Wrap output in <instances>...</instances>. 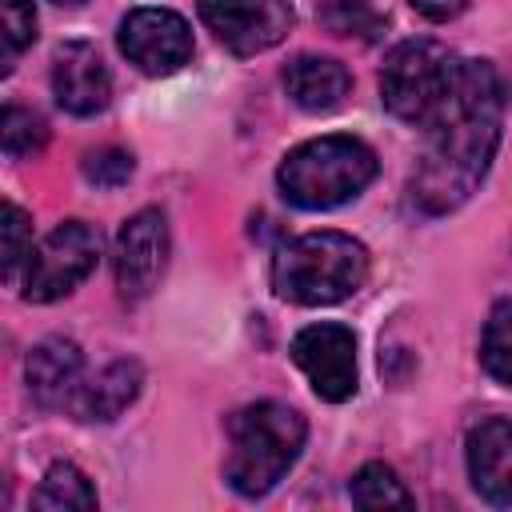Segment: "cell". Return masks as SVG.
I'll use <instances>...</instances> for the list:
<instances>
[{
	"instance_id": "cell-14",
	"label": "cell",
	"mask_w": 512,
	"mask_h": 512,
	"mask_svg": "<svg viewBox=\"0 0 512 512\" xmlns=\"http://www.w3.org/2000/svg\"><path fill=\"white\" fill-rule=\"evenodd\" d=\"M140 384H144V372L136 360H112L104 364L96 376L80 380L76 396L68 400V412L84 424H104V420H116L136 396H140Z\"/></svg>"
},
{
	"instance_id": "cell-15",
	"label": "cell",
	"mask_w": 512,
	"mask_h": 512,
	"mask_svg": "<svg viewBox=\"0 0 512 512\" xmlns=\"http://www.w3.org/2000/svg\"><path fill=\"white\" fill-rule=\"evenodd\" d=\"M284 88L304 112H332L348 96L352 76L332 56H296L284 68Z\"/></svg>"
},
{
	"instance_id": "cell-1",
	"label": "cell",
	"mask_w": 512,
	"mask_h": 512,
	"mask_svg": "<svg viewBox=\"0 0 512 512\" xmlns=\"http://www.w3.org/2000/svg\"><path fill=\"white\" fill-rule=\"evenodd\" d=\"M428 140L412 172V208L444 216L484 180L500 144V80L488 60H460L456 84L424 124Z\"/></svg>"
},
{
	"instance_id": "cell-9",
	"label": "cell",
	"mask_w": 512,
	"mask_h": 512,
	"mask_svg": "<svg viewBox=\"0 0 512 512\" xmlns=\"http://www.w3.org/2000/svg\"><path fill=\"white\" fill-rule=\"evenodd\" d=\"M292 360L320 400H348L356 392V336L344 324H308L292 340Z\"/></svg>"
},
{
	"instance_id": "cell-2",
	"label": "cell",
	"mask_w": 512,
	"mask_h": 512,
	"mask_svg": "<svg viewBox=\"0 0 512 512\" xmlns=\"http://www.w3.org/2000/svg\"><path fill=\"white\" fill-rule=\"evenodd\" d=\"M304 436H308V424L288 404L260 400V404L240 408L228 420L224 480L248 500L268 496L284 480V472L296 464Z\"/></svg>"
},
{
	"instance_id": "cell-16",
	"label": "cell",
	"mask_w": 512,
	"mask_h": 512,
	"mask_svg": "<svg viewBox=\"0 0 512 512\" xmlns=\"http://www.w3.org/2000/svg\"><path fill=\"white\" fill-rule=\"evenodd\" d=\"M348 496H352V504H356V508H364V512L412 508V492H408V488H404V480H400L388 464H380V460L364 464V468L352 476Z\"/></svg>"
},
{
	"instance_id": "cell-19",
	"label": "cell",
	"mask_w": 512,
	"mask_h": 512,
	"mask_svg": "<svg viewBox=\"0 0 512 512\" xmlns=\"http://www.w3.org/2000/svg\"><path fill=\"white\" fill-rule=\"evenodd\" d=\"M0 140H4V156L8 160H24V156H32V152L44 148L48 128H44V120L36 112L8 104L4 116H0Z\"/></svg>"
},
{
	"instance_id": "cell-5",
	"label": "cell",
	"mask_w": 512,
	"mask_h": 512,
	"mask_svg": "<svg viewBox=\"0 0 512 512\" xmlns=\"http://www.w3.org/2000/svg\"><path fill=\"white\" fill-rule=\"evenodd\" d=\"M460 60L436 40H404L388 52L380 72V100L396 120L428 124L456 84Z\"/></svg>"
},
{
	"instance_id": "cell-17",
	"label": "cell",
	"mask_w": 512,
	"mask_h": 512,
	"mask_svg": "<svg viewBox=\"0 0 512 512\" xmlns=\"http://www.w3.org/2000/svg\"><path fill=\"white\" fill-rule=\"evenodd\" d=\"M32 508H96V492L76 464H52L32 492Z\"/></svg>"
},
{
	"instance_id": "cell-10",
	"label": "cell",
	"mask_w": 512,
	"mask_h": 512,
	"mask_svg": "<svg viewBox=\"0 0 512 512\" xmlns=\"http://www.w3.org/2000/svg\"><path fill=\"white\" fill-rule=\"evenodd\" d=\"M168 264V220L160 208H140L124 220L112 252L116 288L124 300H144Z\"/></svg>"
},
{
	"instance_id": "cell-3",
	"label": "cell",
	"mask_w": 512,
	"mask_h": 512,
	"mask_svg": "<svg viewBox=\"0 0 512 512\" xmlns=\"http://www.w3.org/2000/svg\"><path fill=\"white\" fill-rule=\"evenodd\" d=\"M376 176V152L356 136H316L292 148L280 164V192L288 204L324 212L360 196Z\"/></svg>"
},
{
	"instance_id": "cell-6",
	"label": "cell",
	"mask_w": 512,
	"mask_h": 512,
	"mask_svg": "<svg viewBox=\"0 0 512 512\" xmlns=\"http://www.w3.org/2000/svg\"><path fill=\"white\" fill-rule=\"evenodd\" d=\"M96 260H100V232L84 220H64L28 252L20 292L32 304L60 300L96 268Z\"/></svg>"
},
{
	"instance_id": "cell-22",
	"label": "cell",
	"mask_w": 512,
	"mask_h": 512,
	"mask_svg": "<svg viewBox=\"0 0 512 512\" xmlns=\"http://www.w3.org/2000/svg\"><path fill=\"white\" fill-rule=\"evenodd\" d=\"M132 156L124 148H96L84 156V176L100 188H120L128 176H132Z\"/></svg>"
},
{
	"instance_id": "cell-24",
	"label": "cell",
	"mask_w": 512,
	"mask_h": 512,
	"mask_svg": "<svg viewBox=\"0 0 512 512\" xmlns=\"http://www.w3.org/2000/svg\"><path fill=\"white\" fill-rule=\"evenodd\" d=\"M52 4H80V0H52Z\"/></svg>"
},
{
	"instance_id": "cell-7",
	"label": "cell",
	"mask_w": 512,
	"mask_h": 512,
	"mask_svg": "<svg viewBox=\"0 0 512 512\" xmlns=\"http://www.w3.org/2000/svg\"><path fill=\"white\" fill-rule=\"evenodd\" d=\"M200 20L228 52L256 56L288 36L292 8L284 0H200Z\"/></svg>"
},
{
	"instance_id": "cell-13",
	"label": "cell",
	"mask_w": 512,
	"mask_h": 512,
	"mask_svg": "<svg viewBox=\"0 0 512 512\" xmlns=\"http://www.w3.org/2000/svg\"><path fill=\"white\" fill-rule=\"evenodd\" d=\"M468 476L488 504H512V420H480L468 432Z\"/></svg>"
},
{
	"instance_id": "cell-23",
	"label": "cell",
	"mask_w": 512,
	"mask_h": 512,
	"mask_svg": "<svg viewBox=\"0 0 512 512\" xmlns=\"http://www.w3.org/2000/svg\"><path fill=\"white\" fill-rule=\"evenodd\" d=\"M416 12H424L428 20H452L468 8V0H412Z\"/></svg>"
},
{
	"instance_id": "cell-4",
	"label": "cell",
	"mask_w": 512,
	"mask_h": 512,
	"mask_svg": "<svg viewBox=\"0 0 512 512\" xmlns=\"http://www.w3.org/2000/svg\"><path fill=\"white\" fill-rule=\"evenodd\" d=\"M368 276V252L344 232H308L280 248L272 284L292 304H336L352 296Z\"/></svg>"
},
{
	"instance_id": "cell-18",
	"label": "cell",
	"mask_w": 512,
	"mask_h": 512,
	"mask_svg": "<svg viewBox=\"0 0 512 512\" xmlns=\"http://www.w3.org/2000/svg\"><path fill=\"white\" fill-rule=\"evenodd\" d=\"M480 360L492 380L512 388V304L492 308V316L484 324V340H480Z\"/></svg>"
},
{
	"instance_id": "cell-20",
	"label": "cell",
	"mask_w": 512,
	"mask_h": 512,
	"mask_svg": "<svg viewBox=\"0 0 512 512\" xmlns=\"http://www.w3.org/2000/svg\"><path fill=\"white\" fill-rule=\"evenodd\" d=\"M28 252H32V224H28V216L8 200V204H4V280H8V284H20L24 264H28Z\"/></svg>"
},
{
	"instance_id": "cell-11",
	"label": "cell",
	"mask_w": 512,
	"mask_h": 512,
	"mask_svg": "<svg viewBox=\"0 0 512 512\" xmlns=\"http://www.w3.org/2000/svg\"><path fill=\"white\" fill-rule=\"evenodd\" d=\"M52 92H56V104L72 116H96V112L108 108L112 76H108V64L100 60V52L88 40H68V44L56 48Z\"/></svg>"
},
{
	"instance_id": "cell-21",
	"label": "cell",
	"mask_w": 512,
	"mask_h": 512,
	"mask_svg": "<svg viewBox=\"0 0 512 512\" xmlns=\"http://www.w3.org/2000/svg\"><path fill=\"white\" fill-rule=\"evenodd\" d=\"M4 16V72L16 64V56L36 40V12L32 0H0Z\"/></svg>"
},
{
	"instance_id": "cell-12",
	"label": "cell",
	"mask_w": 512,
	"mask_h": 512,
	"mask_svg": "<svg viewBox=\"0 0 512 512\" xmlns=\"http://www.w3.org/2000/svg\"><path fill=\"white\" fill-rule=\"evenodd\" d=\"M24 380L40 408H68V400L84 380V356L76 340H64V336L40 340L24 360Z\"/></svg>"
},
{
	"instance_id": "cell-8",
	"label": "cell",
	"mask_w": 512,
	"mask_h": 512,
	"mask_svg": "<svg viewBox=\"0 0 512 512\" xmlns=\"http://www.w3.org/2000/svg\"><path fill=\"white\" fill-rule=\"evenodd\" d=\"M120 52L144 76H172L192 56V28L172 8H136L120 20Z\"/></svg>"
}]
</instances>
